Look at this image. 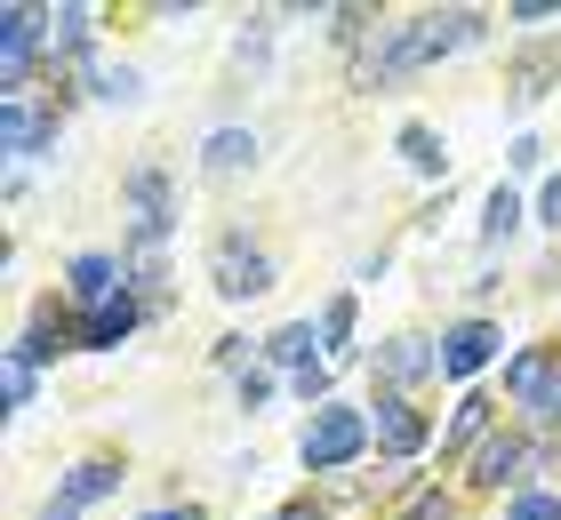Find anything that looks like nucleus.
<instances>
[{"label":"nucleus","mask_w":561,"mask_h":520,"mask_svg":"<svg viewBox=\"0 0 561 520\" xmlns=\"http://www.w3.org/2000/svg\"><path fill=\"white\" fill-rule=\"evenodd\" d=\"M514 224H522V193H514V185H497V193H490V224H481V232H490V241H505Z\"/></svg>","instance_id":"ddd939ff"},{"label":"nucleus","mask_w":561,"mask_h":520,"mask_svg":"<svg viewBox=\"0 0 561 520\" xmlns=\"http://www.w3.org/2000/svg\"><path fill=\"white\" fill-rule=\"evenodd\" d=\"M369 432L386 440L393 457H410V449H425V416H417L410 401H401V393H386V401H377V425H369Z\"/></svg>","instance_id":"20e7f679"},{"label":"nucleus","mask_w":561,"mask_h":520,"mask_svg":"<svg viewBox=\"0 0 561 520\" xmlns=\"http://www.w3.org/2000/svg\"><path fill=\"white\" fill-rule=\"evenodd\" d=\"M9 401H16V408L33 401V360H9Z\"/></svg>","instance_id":"aec40b11"},{"label":"nucleus","mask_w":561,"mask_h":520,"mask_svg":"<svg viewBox=\"0 0 561 520\" xmlns=\"http://www.w3.org/2000/svg\"><path fill=\"white\" fill-rule=\"evenodd\" d=\"M280 520H313V512H305V505H289V512H280Z\"/></svg>","instance_id":"b1692460"},{"label":"nucleus","mask_w":561,"mask_h":520,"mask_svg":"<svg viewBox=\"0 0 561 520\" xmlns=\"http://www.w3.org/2000/svg\"><path fill=\"white\" fill-rule=\"evenodd\" d=\"M529 408H538V416H546V425H561V360H553V369H546V384H538V393H529Z\"/></svg>","instance_id":"a211bd4d"},{"label":"nucleus","mask_w":561,"mask_h":520,"mask_svg":"<svg viewBox=\"0 0 561 520\" xmlns=\"http://www.w3.org/2000/svg\"><path fill=\"white\" fill-rule=\"evenodd\" d=\"M48 137V120L33 113V104H9V152H33Z\"/></svg>","instance_id":"f8f14e48"},{"label":"nucleus","mask_w":561,"mask_h":520,"mask_svg":"<svg viewBox=\"0 0 561 520\" xmlns=\"http://www.w3.org/2000/svg\"><path fill=\"white\" fill-rule=\"evenodd\" d=\"M273 360H305V369H313V328H305V321L280 328V336H273Z\"/></svg>","instance_id":"2eb2a0df"},{"label":"nucleus","mask_w":561,"mask_h":520,"mask_svg":"<svg viewBox=\"0 0 561 520\" xmlns=\"http://www.w3.org/2000/svg\"><path fill=\"white\" fill-rule=\"evenodd\" d=\"M490 353H497V328H490V321H466V328H449V336H442V377H473Z\"/></svg>","instance_id":"7ed1b4c3"},{"label":"nucleus","mask_w":561,"mask_h":520,"mask_svg":"<svg viewBox=\"0 0 561 520\" xmlns=\"http://www.w3.org/2000/svg\"><path fill=\"white\" fill-rule=\"evenodd\" d=\"M241 161H257V137H241V128H217V137H209V169L225 176V169H241Z\"/></svg>","instance_id":"9d476101"},{"label":"nucleus","mask_w":561,"mask_h":520,"mask_svg":"<svg viewBox=\"0 0 561 520\" xmlns=\"http://www.w3.org/2000/svg\"><path fill=\"white\" fill-rule=\"evenodd\" d=\"M113 488V464H72V481H65V512L72 505H89V497H105Z\"/></svg>","instance_id":"9b49d317"},{"label":"nucleus","mask_w":561,"mask_h":520,"mask_svg":"<svg viewBox=\"0 0 561 520\" xmlns=\"http://www.w3.org/2000/svg\"><path fill=\"white\" fill-rule=\"evenodd\" d=\"M481 425H490V401H481V393H473L466 408H457V425H449V449H466V440H473Z\"/></svg>","instance_id":"f3484780"},{"label":"nucleus","mask_w":561,"mask_h":520,"mask_svg":"<svg viewBox=\"0 0 561 520\" xmlns=\"http://www.w3.org/2000/svg\"><path fill=\"white\" fill-rule=\"evenodd\" d=\"M145 520H201V512H145Z\"/></svg>","instance_id":"5701e85b"},{"label":"nucleus","mask_w":561,"mask_h":520,"mask_svg":"<svg viewBox=\"0 0 561 520\" xmlns=\"http://www.w3.org/2000/svg\"><path fill=\"white\" fill-rule=\"evenodd\" d=\"M410 520H449V505H442V497H425V505H417Z\"/></svg>","instance_id":"4be33fe9"},{"label":"nucleus","mask_w":561,"mask_h":520,"mask_svg":"<svg viewBox=\"0 0 561 520\" xmlns=\"http://www.w3.org/2000/svg\"><path fill=\"white\" fill-rule=\"evenodd\" d=\"M362 440H369L362 408H321L313 425H305V464H313V473H337V464L362 457Z\"/></svg>","instance_id":"f257e3e1"},{"label":"nucleus","mask_w":561,"mask_h":520,"mask_svg":"<svg viewBox=\"0 0 561 520\" xmlns=\"http://www.w3.org/2000/svg\"><path fill=\"white\" fill-rule=\"evenodd\" d=\"M505 520H561V497H546V488H522Z\"/></svg>","instance_id":"dca6fc26"},{"label":"nucleus","mask_w":561,"mask_h":520,"mask_svg":"<svg viewBox=\"0 0 561 520\" xmlns=\"http://www.w3.org/2000/svg\"><path fill=\"white\" fill-rule=\"evenodd\" d=\"M72 297L81 304H113L121 289H113V256H81V265H72Z\"/></svg>","instance_id":"6e6552de"},{"label":"nucleus","mask_w":561,"mask_h":520,"mask_svg":"<svg viewBox=\"0 0 561 520\" xmlns=\"http://www.w3.org/2000/svg\"><path fill=\"white\" fill-rule=\"evenodd\" d=\"M129 328H137V304H129V297H113V304L89 312V345H121Z\"/></svg>","instance_id":"1a4fd4ad"},{"label":"nucleus","mask_w":561,"mask_h":520,"mask_svg":"<svg viewBox=\"0 0 561 520\" xmlns=\"http://www.w3.org/2000/svg\"><path fill=\"white\" fill-rule=\"evenodd\" d=\"M129 200H137V232H145V241H161V224H169V185H161L152 169H137V176H129Z\"/></svg>","instance_id":"423d86ee"},{"label":"nucleus","mask_w":561,"mask_h":520,"mask_svg":"<svg viewBox=\"0 0 561 520\" xmlns=\"http://www.w3.org/2000/svg\"><path fill=\"white\" fill-rule=\"evenodd\" d=\"M48 520H72V512H48Z\"/></svg>","instance_id":"393cba45"},{"label":"nucleus","mask_w":561,"mask_h":520,"mask_svg":"<svg viewBox=\"0 0 561 520\" xmlns=\"http://www.w3.org/2000/svg\"><path fill=\"white\" fill-rule=\"evenodd\" d=\"M538 208H546V224H561V176L546 185V200H538Z\"/></svg>","instance_id":"412c9836"},{"label":"nucleus","mask_w":561,"mask_h":520,"mask_svg":"<svg viewBox=\"0 0 561 520\" xmlns=\"http://www.w3.org/2000/svg\"><path fill=\"white\" fill-rule=\"evenodd\" d=\"M217 289H225V297H257V289H273L265 249H249L241 232H233V241H217Z\"/></svg>","instance_id":"f03ea898"},{"label":"nucleus","mask_w":561,"mask_h":520,"mask_svg":"<svg viewBox=\"0 0 561 520\" xmlns=\"http://www.w3.org/2000/svg\"><path fill=\"white\" fill-rule=\"evenodd\" d=\"M522 464H529V449L522 440H490V449H481V488H505V481H522Z\"/></svg>","instance_id":"0eeeda50"},{"label":"nucleus","mask_w":561,"mask_h":520,"mask_svg":"<svg viewBox=\"0 0 561 520\" xmlns=\"http://www.w3.org/2000/svg\"><path fill=\"white\" fill-rule=\"evenodd\" d=\"M33 24H41L33 9H9V24H0V81L9 89L24 81V65H33Z\"/></svg>","instance_id":"39448f33"},{"label":"nucleus","mask_w":561,"mask_h":520,"mask_svg":"<svg viewBox=\"0 0 561 520\" xmlns=\"http://www.w3.org/2000/svg\"><path fill=\"white\" fill-rule=\"evenodd\" d=\"M321 336H329V345H337L345 353V336H353V304L337 297V304H329V321H321Z\"/></svg>","instance_id":"6ab92c4d"},{"label":"nucleus","mask_w":561,"mask_h":520,"mask_svg":"<svg viewBox=\"0 0 561 520\" xmlns=\"http://www.w3.org/2000/svg\"><path fill=\"white\" fill-rule=\"evenodd\" d=\"M401 152H410V169L442 176V145H433V128H401Z\"/></svg>","instance_id":"4468645a"}]
</instances>
